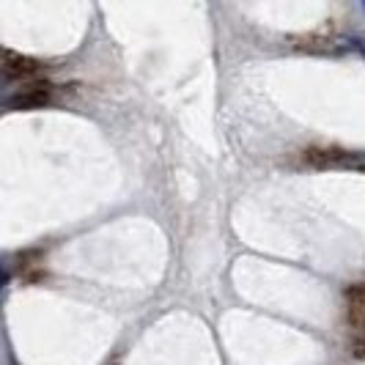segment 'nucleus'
Instances as JSON below:
<instances>
[{"label": "nucleus", "instance_id": "1", "mask_svg": "<svg viewBox=\"0 0 365 365\" xmlns=\"http://www.w3.org/2000/svg\"><path fill=\"white\" fill-rule=\"evenodd\" d=\"M50 88L53 86H28L17 96H6V108L28 110V108H38V105H47L50 102Z\"/></svg>", "mask_w": 365, "mask_h": 365}]
</instances>
